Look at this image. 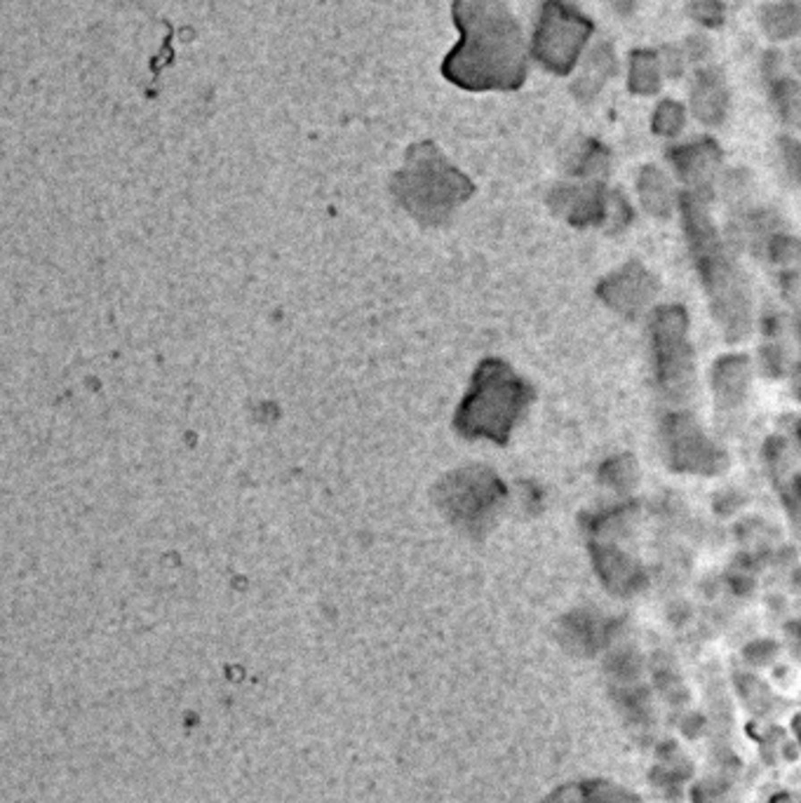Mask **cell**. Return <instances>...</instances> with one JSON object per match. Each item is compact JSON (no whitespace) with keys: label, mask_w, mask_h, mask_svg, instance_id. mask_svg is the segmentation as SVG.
Wrapping results in <instances>:
<instances>
[{"label":"cell","mask_w":801,"mask_h":803,"mask_svg":"<svg viewBox=\"0 0 801 803\" xmlns=\"http://www.w3.org/2000/svg\"><path fill=\"white\" fill-rule=\"evenodd\" d=\"M505 369L485 362L475 373L473 390L456 414V428L468 437L496 435V423H510L515 409V386L503 379Z\"/></svg>","instance_id":"obj_1"}]
</instances>
